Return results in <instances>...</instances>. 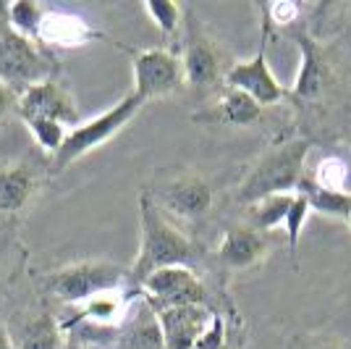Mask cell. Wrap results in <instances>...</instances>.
Here are the masks:
<instances>
[{
	"instance_id": "cell-1",
	"label": "cell",
	"mask_w": 351,
	"mask_h": 349,
	"mask_svg": "<svg viewBox=\"0 0 351 349\" xmlns=\"http://www.w3.org/2000/svg\"><path fill=\"white\" fill-rule=\"evenodd\" d=\"M197 262H199V245L147 192H142L139 194V252L129 268L134 286L139 289L142 281L162 268H176V265L194 268Z\"/></svg>"
},
{
	"instance_id": "cell-2",
	"label": "cell",
	"mask_w": 351,
	"mask_h": 349,
	"mask_svg": "<svg viewBox=\"0 0 351 349\" xmlns=\"http://www.w3.org/2000/svg\"><path fill=\"white\" fill-rule=\"evenodd\" d=\"M309 150H312L309 137H291L270 145L236 184L234 200L241 207H249L265 197L296 192L302 179L307 176Z\"/></svg>"
},
{
	"instance_id": "cell-3",
	"label": "cell",
	"mask_w": 351,
	"mask_h": 349,
	"mask_svg": "<svg viewBox=\"0 0 351 349\" xmlns=\"http://www.w3.org/2000/svg\"><path fill=\"white\" fill-rule=\"evenodd\" d=\"M184 43H181V63H184V76H186V87L199 95H215L226 87V76L231 71L236 60L228 56V50L223 47L218 37L205 27V21L186 8V21L181 32Z\"/></svg>"
},
{
	"instance_id": "cell-4",
	"label": "cell",
	"mask_w": 351,
	"mask_h": 349,
	"mask_svg": "<svg viewBox=\"0 0 351 349\" xmlns=\"http://www.w3.org/2000/svg\"><path fill=\"white\" fill-rule=\"evenodd\" d=\"M58 74L56 53L43 43L19 34L8 21V3H0V79L21 95Z\"/></svg>"
},
{
	"instance_id": "cell-5",
	"label": "cell",
	"mask_w": 351,
	"mask_h": 349,
	"mask_svg": "<svg viewBox=\"0 0 351 349\" xmlns=\"http://www.w3.org/2000/svg\"><path fill=\"white\" fill-rule=\"evenodd\" d=\"M142 108H145V100H142L136 92H129V95H123L116 105H110L108 111L97 113L95 118L82 121L79 126H73V129L69 131L63 147H60L53 158L47 160L50 174L66 171L71 163L82 160L84 155H89L92 150L103 147L105 142H110L118 131H123L132 124Z\"/></svg>"
},
{
	"instance_id": "cell-6",
	"label": "cell",
	"mask_w": 351,
	"mask_h": 349,
	"mask_svg": "<svg viewBox=\"0 0 351 349\" xmlns=\"http://www.w3.org/2000/svg\"><path fill=\"white\" fill-rule=\"evenodd\" d=\"M45 291L63 305H84L87 300L110 289L134 286L132 271L110 260H79L50 271L43 278Z\"/></svg>"
},
{
	"instance_id": "cell-7",
	"label": "cell",
	"mask_w": 351,
	"mask_h": 349,
	"mask_svg": "<svg viewBox=\"0 0 351 349\" xmlns=\"http://www.w3.org/2000/svg\"><path fill=\"white\" fill-rule=\"evenodd\" d=\"M132 56L134 89L145 102L171 98L186 89L184 63L176 50L168 47H123Z\"/></svg>"
},
{
	"instance_id": "cell-8",
	"label": "cell",
	"mask_w": 351,
	"mask_h": 349,
	"mask_svg": "<svg viewBox=\"0 0 351 349\" xmlns=\"http://www.w3.org/2000/svg\"><path fill=\"white\" fill-rule=\"evenodd\" d=\"M173 221H202L215 207V187L202 174L181 171L165 176L152 192H147Z\"/></svg>"
},
{
	"instance_id": "cell-9",
	"label": "cell",
	"mask_w": 351,
	"mask_h": 349,
	"mask_svg": "<svg viewBox=\"0 0 351 349\" xmlns=\"http://www.w3.org/2000/svg\"><path fill=\"white\" fill-rule=\"evenodd\" d=\"M142 297L152 310H168V307L181 305H210V291H207L202 276L186 268V265H176V268H162L158 273L142 281Z\"/></svg>"
},
{
	"instance_id": "cell-10",
	"label": "cell",
	"mask_w": 351,
	"mask_h": 349,
	"mask_svg": "<svg viewBox=\"0 0 351 349\" xmlns=\"http://www.w3.org/2000/svg\"><path fill=\"white\" fill-rule=\"evenodd\" d=\"M278 245L276 234L260 232L254 226H249L247 221H239L234 226H228L223 239L215 247V260L218 268L226 273H244L260 268Z\"/></svg>"
},
{
	"instance_id": "cell-11",
	"label": "cell",
	"mask_w": 351,
	"mask_h": 349,
	"mask_svg": "<svg viewBox=\"0 0 351 349\" xmlns=\"http://www.w3.org/2000/svg\"><path fill=\"white\" fill-rule=\"evenodd\" d=\"M47 163L37 158H16L0 166V218L16 221L29 210L43 192Z\"/></svg>"
},
{
	"instance_id": "cell-12",
	"label": "cell",
	"mask_w": 351,
	"mask_h": 349,
	"mask_svg": "<svg viewBox=\"0 0 351 349\" xmlns=\"http://www.w3.org/2000/svg\"><path fill=\"white\" fill-rule=\"evenodd\" d=\"M19 118L24 124L45 118V121H58L63 126L73 129L82 124V111L76 105L71 87L60 76H53L19 95Z\"/></svg>"
},
{
	"instance_id": "cell-13",
	"label": "cell",
	"mask_w": 351,
	"mask_h": 349,
	"mask_svg": "<svg viewBox=\"0 0 351 349\" xmlns=\"http://www.w3.org/2000/svg\"><path fill=\"white\" fill-rule=\"evenodd\" d=\"M136 294H142L136 286L103 291V294L87 300L84 305L73 307L71 318L60 320V326H63L66 334L76 331V328H84V334H89L92 328H113L118 334L123 328V323L129 320V315H132Z\"/></svg>"
},
{
	"instance_id": "cell-14",
	"label": "cell",
	"mask_w": 351,
	"mask_h": 349,
	"mask_svg": "<svg viewBox=\"0 0 351 349\" xmlns=\"http://www.w3.org/2000/svg\"><path fill=\"white\" fill-rule=\"evenodd\" d=\"M265 34L263 32V45L260 50L252 56L249 60H236L231 66V71L226 76V87H234L247 92L249 98L260 102L263 108H270V105H280L291 98V89H286L276 79V74L270 71V63H267V56H265Z\"/></svg>"
},
{
	"instance_id": "cell-15",
	"label": "cell",
	"mask_w": 351,
	"mask_h": 349,
	"mask_svg": "<svg viewBox=\"0 0 351 349\" xmlns=\"http://www.w3.org/2000/svg\"><path fill=\"white\" fill-rule=\"evenodd\" d=\"M215 307L210 305H181L168 310H155L160 320L165 349H194L207 331Z\"/></svg>"
},
{
	"instance_id": "cell-16",
	"label": "cell",
	"mask_w": 351,
	"mask_h": 349,
	"mask_svg": "<svg viewBox=\"0 0 351 349\" xmlns=\"http://www.w3.org/2000/svg\"><path fill=\"white\" fill-rule=\"evenodd\" d=\"M265 116V108L254 98H249L247 92L234 87H223L218 100L207 105L205 111L194 113V121L199 124H213V126H234V129H244V126H254L260 124Z\"/></svg>"
},
{
	"instance_id": "cell-17",
	"label": "cell",
	"mask_w": 351,
	"mask_h": 349,
	"mask_svg": "<svg viewBox=\"0 0 351 349\" xmlns=\"http://www.w3.org/2000/svg\"><path fill=\"white\" fill-rule=\"evenodd\" d=\"M103 32H97L82 16L56 11V8H47L43 24H40V34H37V40L47 50H73V47H82L92 40H103Z\"/></svg>"
},
{
	"instance_id": "cell-18",
	"label": "cell",
	"mask_w": 351,
	"mask_h": 349,
	"mask_svg": "<svg viewBox=\"0 0 351 349\" xmlns=\"http://www.w3.org/2000/svg\"><path fill=\"white\" fill-rule=\"evenodd\" d=\"M8 331L16 349H60L66 344V331L60 320L47 310L24 315L14 326H8Z\"/></svg>"
},
{
	"instance_id": "cell-19",
	"label": "cell",
	"mask_w": 351,
	"mask_h": 349,
	"mask_svg": "<svg viewBox=\"0 0 351 349\" xmlns=\"http://www.w3.org/2000/svg\"><path fill=\"white\" fill-rule=\"evenodd\" d=\"M118 349H165L160 331V320L155 315V310L147 305L142 297V305L132 310L129 320L123 323V328L118 331Z\"/></svg>"
},
{
	"instance_id": "cell-20",
	"label": "cell",
	"mask_w": 351,
	"mask_h": 349,
	"mask_svg": "<svg viewBox=\"0 0 351 349\" xmlns=\"http://www.w3.org/2000/svg\"><path fill=\"white\" fill-rule=\"evenodd\" d=\"M304 197H307L312 213L317 216H325L330 221H341V223H351V192H330V190H320L309 181L307 176L302 179L299 190Z\"/></svg>"
},
{
	"instance_id": "cell-21",
	"label": "cell",
	"mask_w": 351,
	"mask_h": 349,
	"mask_svg": "<svg viewBox=\"0 0 351 349\" xmlns=\"http://www.w3.org/2000/svg\"><path fill=\"white\" fill-rule=\"evenodd\" d=\"M293 197H296V192L265 197L260 203L244 207V221H247L249 226L260 229V232L276 234L278 229L283 232V223H286V216H289V210H291Z\"/></svg>"
},
{
	"instance_id": "cell-22",
	"label": "cell",
	"mask_w": 351,
	"mask_h": 349,
	"mask_svg": "<svg viewBox=\"0 0 351 349\" xmlns=\"http://www.w3.org/2000/svg\"><path fill=\"white\" fill-rule=\"evenodd\" d=\"M241 344H244L241 318L236 315L234 310L226 315L223 310L215 307L207 331L202 334V339L197 341V347L194 349H241Z\"/></svg>"
},
{
	"instance_id": "cell-23",
	"label": "cell",
	"mask_w": 351,
	"mask_h": 349,
	"mask_svg": "<svg viewBox=\"0 0 351 349\" xmlns=\"http://www.w3.org/2000/svg\"><path fill=\"white\" fill-rule=\"evenodd\" d=\"M307 179L320 187V190H330V192H351V168L349 160L343 155H322L312 171H307Z\"/></svg>"
},
{
	"instance_id": "cell-24",
	"label": "cell",
	"mask_w": 351,
	"mask_h": 349,
	"mask_svg": "<svg viewBox=\"0 0 351 349\" xmlns=\"http://www.w3.org/2000/svg\"><path fill=\"white\" fill-rule=\"evenodd\" d=\"M145 14L149 16V21L160 30L162 37H176L184 32V21H186V5L178 3H168V0H147Z\"/></svg>"
},
{
	"instance_id": "cell-25",
	"label": "cell",
	"mask_w": 351,
	"mask_h": 349,
	"mask_svg": "<svg viewBox=\"0 0 351 349\" xmlns=\"http://www.w3.org/2000/svg\"><path fill=\"white\" fill-rule=\"evenodd\" d=\"M45 14H47V5L34 3V0L8 3V21H11V27H14L19 34L29 37V40H37ZM37 43H40V40H37Z\"/></svg>"
},
{
	"instance_id": "cell-26",
	"label": "cell",
	"mask_w": 351,
	"mask_h": 349,
	"mask_svg": "<svg viewBox=\"0 0 351 349\" xmlns=\"http://www.w3.org/2000/svg\"><path fill=\"white\" fill-rule=\"evenodd\" d=\"M27 129H29L34 145L47 155V160L53 158L60 147H63L66 137H69V131H71L69 126L58 124V121H45V118H40V121H29Z\"/></svg>"
},
{
	"instance_id": "cell-27",
	"label": "cell",
	"mask_w": 351,
	"mask_h": 349,
	"mask_svg": "<svg viewBox=\"0 0 351 349\" xmlns=\"http://www.w3.org/2000/svg\"><path fill=\"white\" fill-rule=\"evenodd\" d=\"M263 11V30H286V27H293L302 14L307 11V5L302 3H291V0H280V3H267V5H260Z\"/></svg>"
},
{
	"instance_id": "cell-28",
	"label": "cell",
	"mask_w": 351,
	"mask_h": 349,
	"mask_svg": "<svg viewBox=\"0 0 351 349\" xmlns=\"http://www.w3.org/2000/svg\"><path fill=\"white\" fill-rule=\"evenodd\" d=\"M309 213H312V207H309L307 197H304L302 192H296L291 210H289V216H286V223H283V242H286V247H289V252H291L293 262H296V247H299V236H302V229H304V223H307Z\"/></svg>"
},
{
	"instance_id": "cell-29",
	"label": "cell",
	"mask_w": 351,
	"mask_h": 349,
	"mask_svg": "<svg viewBox=\"0 0 351 349\" xmlns=\"http://www.w3.org/2000/svg\"><path fill=\"white\" fill-rule=\"evenodd\" d=\"M11 116H19V92L0 79V126Z\"/></svg>"
},
{
	"instance_id": "cell-30",
	"label": "cell",
	"mask_w": 351,
	"mask_h": 349,
	"mask_svg": "<svg viewBox=\"0 0 351 349\" xmlns=\"http://www.w3.org/2000/svg\"><path fill=\"white\" fill-rule=\"evenodd\" d=\"M302 349H351V344L341 341V339H333V336H328V339H307Z\"/></svg>"
},
{
	"instance_id": "cell-31",
	"label": "cell",
	"mask_w": 351,
	"mask_h": 349,
	"mask_svg": "<svg viewBox=\"0 0 351 349\" xmlns=\"http://www.w3.org/2000/svg\"><path fill=\"white\" fill-rule=\"evenodd\" d=\"M0 349H16L14 339H11V331H8V326L0 320Z\"/></svg>"
},
{
	"instance_id": "cell-32",
	"label": "cell",
	"mask_w": 351,
	"mask_h": 349,
	"mask_svg": "<svg viewBox=\"0 0 351 349\" xmlns=\"http://www.w3.org/2000/svg\"><path fill=\"white\" fill-rule=\"evenodd\" d=\"M60 349H84V344H82L79 339H71V336H69V339H66V344H63Z\"/></svg>"
},
{
	"instance_id": "cell-33",
	"label": "cell",
	"mask_w": 351,
	"mask_h": 349,
	"mask_svg": "<svg viewBox=\"0 0 351 349\" xmlns=\"http://www.w3.org/2000/svg\"><path fill=\"white\" fill-rule=\"evenodd\" d=\"M8 247V239H0V260H3V252Z\"/></svg>"
},
{
	"instance_id": "cell-34",
	"label": "cell",
	"mask_w": 351,
	"mask_h": 349,
	"mask_svg": "<svg viewBox=\"0 0 351 349\" xmlns=\"http://www.w3.org/2000/svg\"><path fill=\"white\" fill-rule=\"evenodd\" d=\"M349 226H351V223H349Z\"/></svg>"
}]
</instances>
